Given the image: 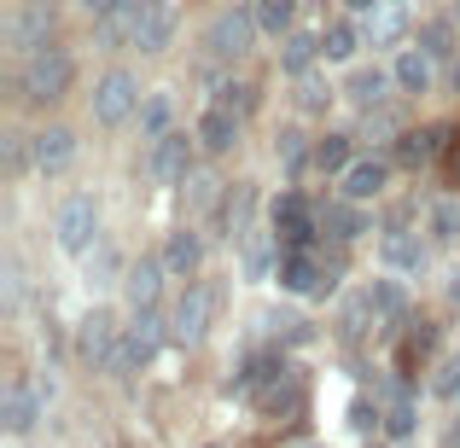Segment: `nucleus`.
Instances as JSON below:
<instances>
[{
	"label": "nucleus",
	"mask_w": 460,
	"mask_h": 448,
	"mask_svg": "<svg viewBox=\"0 0 460 448\" xmlns=\"http://www.w3.org/2000/svg\"><path fill=\"white\" fill-rule=\"evenodd\" d=\"M70 82H76V58L65 53V47H41V53L23 58L18 70V88L30 105H58L70 93Z\"/></svg>",
	"instance_id": "nucleus-1"
},
{
	"label": "nucleus",
	"mask_w": 460,
	"mask_h": 448,
	"mask_svg": "<svg viewBox=\"0 0 460 448\" xmlns=\"http://www.w3.org/2000/svg\"><path fill=\"white\" fill-rule=\"evenodd\" d=\"M53 239H58V250H93V239H100V204L88 192L65 198L53 215Z\"/></svg>",
	"instance_id": "nucleus-2"
},
{
	"label": "nucleus",
	"mask_w": 460,
	"mask_h": 448,
	"mask_svg": "<svg viewBox=\"0 0 460 448\" xmlns=\"http://www.w3.org/2000/svg\"><path fill=\"white\" fill-rule=\"evenodd\" d=\"M135 111H140V82L128 76V70H105V76L93 82V117H100L105 128H117Z\"/></svg>",
	"instance_id": "nucleus-3"
},
{
	"label": "nucleus",
	"mask_w": 460,
	"mask_h": 448,
	"mask_svg": "<svg viewBox=\"0 0 460 448\" xmlns=\"http://www.w3.org/2000/svg\"><path fill=\"white\" fill-rule=\"evenodd\" d=\"M164 332H169V321H157L152 309H135V321L123 326V344H117L111 373H128V367H140V361H152L157 344H164Z\"/></svg>",
	"instance_id": "nucleus-4"
},
{
	"label": "nucleus",
	"mask_w": 460,
	"mask_h": 448,
	"mask_svg": "<svg viewBox=\"0 0 460 448\" xmlns=\"http://www.w3.org/2000/svg\"><path fill=\"white\" fill-rule=\"evenodd\" d=\"M117 344H123V326H117L105 309H93L88 321L76 326V356L88 361V367H111V361H117Z\"/></svg>",
	"instance_id": "nucleus-5"
},
{
	"label": "nucleus",
	"mask_w": 460,
	"mask_h": 448,
	"mask_svg": "<svg viewBox=\"0 0 460 448\" xmlns=\"http://www.w3.org/2000/svg\"><path fill=\"white\" fill-rule=\"evenodd\" d=\"M210 314H216V292H181V303L169 309V338L175 344H199L204 332H210Z\"/></svg>",
	"instance_id": "nucleus-6"
},
{
	"label": "nucleus",
	"mask_w": 460,
	"mask_h": 448,
	"mask_svg": "<svg viewBox=\"0 0 460 448\" xmlns=\"http://www.w3.org/2000/svg\"><path fill=\"white\" fill-rule=\"evenodd\" d=\"M251 35H257V12H216L204 47L216 58H239V53H251Z\"/></svg>",
	"instance_id": "nucleus-7"
},
{
	"label": "nucleus",
	"mask_w": 460,
	"mask_h": 448,
	"mask_svg": "<svg viewBox=\"0 0 460 448\" xmlns=\"http://www.w3.org/2000/svg\"><path fill=\"white\" fill-rule=\"evenodd\" d=\"M146 175H152V180H169V187H181V180L192 175V140H187V135H164V140H152Z\"/></svg>",
	"instance_id": "nucleus-8"
},
{
	"label": "nucleus",
	"mask_w": 460,
	"mask_h": 448,
	"mask_svg": "<svg viewBox=\"0 0 460 448\" xmlns=\"http://www.w3.org/2000/svg\"><path fill=\"white\" fill-rule=\"evenodd\" d=\"M314 222H321V215L309 210L304 198H297V192H280V198H274V233L286 239V250H297V245H309V233H314Z\"/></svg>",
	"instance_id": "nucleus-9"
},
{
	"label": "nucleus",
	"mask_w": 460,
	"mask_h": 448,
	"mask_svg": "<svg viewBox=\"0 0 460 448\" xmlns=\"http://www.w3.org/2000/svg\"><path fill=\"white\" fill-rule=\"evenodd\" d=\"M280 285L297 292V297H321V257H314L309 245L286 250V257H280Z\"/></svg>",
	"instance_id": "nucleus-10"
},
{
	"label": "nucleus",
	"mask_w": 460,
	"mask_h": 448,
	"mask_svg": "<svg viewBox=\"0 0 460 448\" xmlns=\"http://www.w3.org/2000/svg\"><path fill=\"white\" fill-rule=\"evenodd\" d=\"M314 215H321V227H326V239H332V245H349V239L367 233V215H361L356 198H332V204H321Z\"/></svg>",
	"instance_id": "nucleus-11"
},
{
	"label": "nucleus",
	"mask_w": 460,
	"mask_h": 448,
	"mask_svg": "<svg viewBox=\"0 0 460 448\" xmlns=\"http://www.w3.org/2000/svg\"><path fill=\"white\" fill-rule=\"evenodd\" d=\"M169 35H175V6H169V0H146V6H140L135 47H140V53H164Z\"/></svg>",
	"instance_id": "nucleus-12"
},
{
	"label": "nucleus",
	"mask_w": 460,
	"mask_h": 448,
	"mask_svg": "<svg viewBox=\"0 0 460 448\" xmlns=\"http://www.w3.org/2000/svg\"><path fill=\"white\" fill-rule=\"evenodd\" d=\"M0 419H6V431L12 437H23V431L35 426V419H41V391H35V384H6V402H0Z\"/></svg>",
	"instance_id": "nucleus-13"
},
{
	"label": "nucleus",
	"mask_w": 460,
	"mask_h": 448,
	"mask_svg": "<svg viewBox=\"0 0 460 448\" xmlns=\"http://www.w3.org/2000/svg\"><path fill=\"white\" fill-rule=\"evenodd\" d=\"M30 152H35V169H41V175H58V169L76 157V135H70V128H41V135H30Z\"/></svg>",
	"instance_id": "nucleus-14"
},
{
	"label": "nucleus",
	"mask_w": 460,
	"mask_h": 448,
	"mask_svg": "<svg viewBox=\"0 0 460 448\" xmlns=\"http://www.w3.org/2000/svg\"><path fill=\"white\" fill-rule=\"evenodd\" d=\"M344 198H356V204H367V198H379L385 192V180H391V169L379 163V157H356V163L344 169Z\"/></svg>",
	"instance_id": "nucleus-15"
},
{
	"label": "nucleus",
	"mask_w": 460,
	"mask_h": 448,
	"mask_svg": "<svg viewBox=\"0 0 460 448\" xmlns=\"http://www.w3.org/2000/svg\"><path fill=\"white\" fill-rule=\"evenodd\" d=\"M257 408L269 419H297V414H304V379H297V373H280V379L257 396Z\"/></svg>",
	"instance_id": "nucleus-16"
},
{
	"label": "nucleus",
	"mask_w": 460,
	"mask_h": 448,
	"mask_svg": "<svg viewBox=\"0 0 460 448\" xmlns=\"http://www.w3.org/2000/svg\"><path fill=\"white\" fill-rule=\"evenodd\" d=\"M47 30H53V12H47V6H23L18 18H12L6 35H12V47L30 58V53H41V47H47Z\"/></svg>",
	"instance_id": "nucleus-17"
},
{
	"label": "nucleus",
	"mask_w": 460,
	"mask_h": 448,
	"mask_svg": "<svg viewBox=\"0 0 460 448\" xmlns=\"http://www.w3.org/2000/svg\"><path fill=\"white\" fill-rule=\"evenodd\" d=\"M239 123H245V117H234L227 105H210V111L199 117V135H192V140H199L204 152H227L239 140Z\"/></svg>",
	"instance_id": "nucleus-18"
},
{
	"label": "nucleus",
	"mask_w": 460,
	"mask_h": 448,
	"mask_svg": "<svg viewBox=\"0 0 460 448\" xmlns=\"http://www.w3.org/2000/svg\"><path fill=\"white\" fill-rule=\"evenodd\" d=\"M391 82H396V70H379V65L367 70V65H361L356 76L344 82V93L361 105V111H379V105H385V88H391Z\"/></svg>",
	"instance_id": "nucleus-19"
},
{
	"label": "nucleus",
	"mask_w": 460,
	"mask_h": 448,
	"mask_svg": "<svg viewBox=\"0 0 460 448\" xmlns=\"http://www.w3.org/2000/svg\"><path fill=\"white\" fill-rule=\"evenodd\" d=\"M274 245H280V233H262V227L239 233V268H245V280H262V274H269Z\"/></svg>",
	"instance_id": "nucleus-20"
},
{
	"label": "nucleus",
	"mask_w": 460,
	"mask_h": 448,
	"mask_svg": "<svg viewBox=\"0 0 460 448\" xmlns=\"http://www.w3.org/2000/svg\"><path fill=\"white\" fill-rule=\"evenodd\" d=\"M164 262H135V268H128L123 274V292H128V303H135V309H152V303H157V292H164Z\"/></svg>",
	"instance_id": "nucleus-21"
},
{
	"label": "nucleus",
	"mask_w": 460,
	"mask_h": 448,
	"mask_svg": "<svg viewBox=\"0 0 460 448\" xmlns=\"http://www.w3.org/2000/svg\"><path fill=\"white\" fill-rule=\"evenodd\" d=\"M314 58H321V35L314 30H292L280 41V70H292V76H309Z\"/></svg>",
	"instance_id": "nucleus-22"
},
{
	"label": "nucleus",
	"mask_w": 460,
	"mask_h": 448,
	"mask_svg": "<svg viewBox=\"0 0 460 448\" xmlns=\"http://www.w3.org/2000/svg\"><path fill=\"white\" fill-rule=\"evenodd\" d=\"M140 6L146 0H123L117 12H100V47H117V41H135V30H140Z\"/></svg>",
	"instance_id": "nucleus-23"
},
{
	"label": "nucleus",
	"mask_w": 460,
	"mask_h": 448,
	"mask_svg": "<svg viewBox=\"0 0 460 448\" xmlns=\"http://www.w3.org/2000/svg\"><path fill=\"white\" fill-rule=\"evenodd\" d=\"M227 192H222V180L210 175V169H192L187 180H181V204H187L192 215H204V210H216V204H222Z\"/></svg>",
	"instance_id": "nucleus-24"
},
{
	"label": "nucleus",
	"mask_w": 460,
	"mask_h": 448,
	"mask_svg": "<svg viewBox=\"0 0 460 448\" xmlns=\"http://www.w3.org/2000/svg\"><path fill=\"white\" fill-rule=\"evenodd\" d=\"M385 262H391L396 274H414V268H426V245H420V233H402V227H396V233H385Z\"/></svg>",
	"instance_id": "nucleus-25"
},
{
	"label": "nucleus",
	"mask_w": 460,
	"mask_h": 448,
	"mask_svg": "<svg viewBox=\"0 0 460 448\" xmlns=\"http://www.w3.org/2000/svg\"><path fill=\"white\" fill-rule=\"evenodd\" d=\"M199 262H204V239L192 233V227L169 233V245H164V268H169V274H192Z\"/></svg>",
	"instance_id": "nucleus-26"
},
{
	"label": "nucleus",
	"mask_w": 460,
	"mask_h": 448,
	"mask_svg": "<svg viewBox=\"0 0 460 448\" xmlns=\"http://www.w3.org/2000/svg\"><path fill=\"white\" fill-rule=\"evenodd\" d=\"M443 152V128H402V135H396V157H402V163H431V157Z\"/></svg>",
	"instance_id": "nucleus-27"
},
{
	"label": "nucleus",
	"mask_w": 460,
	"mask_h": 448,
	"mask_svg": "<svg viewBox=\"0 0 460 448\" xmlns=\"http://www.w3.org/2000/svg\"><path fill=\"white\" fill-rule=\"evenodd\" d=\"M396 88L402 93H426L431 88V53L426 47H408V53L396 58Z\"/></svg>",
	"instance_id": "nucleus-28"
},
{
	"label": "nucleus",
	"mask_w": 460,
	"mask_h": 448,
	"mask_svg": "<svg viewBox=\"0 0 460 448\" xmlns=\"http://www.w3.org/2000/svg\"><path fill=\"white\" fill-rule=\"evenodd\" d=\"M402 30H408V12L396 6V0H379V6H373V23H367V41L373 47H391Z\"/></svg>",
	"instance_id": "nucleus-29"
},
{
	"label": "nucleus",
	"mask_w": 460,
	"mask_h": 448,
	"mask_svg": "<svg viewBox=\"0 0 460 448\" xmlns=\"http://www.w3.org/2000/svg\"><path fill=\"white\" fill-rule=\"evenodd\" d=\"M169 117H175V100H169V93H146V100H140V135H146V140L175 135Z\"/></svg>",
	"instance_id": "nucleus-30"
},
{
	"label": "nucleus",
	"mask_w": 460,
	"mask_h": 448,
	"mask_svg": "<svg viewBox=\"0 0 460 448\" xmlns=\"http://www.w3.org/2000/svg\"><path fill=\"white\" fill-rule=\"evenodd\" d=\"M356 47H361V30H356L349 18H332V23L321 30V53H326V58H356Z\"/></svg>",
	"instance_id": "nucleus-31"
},
{
	"label": "nucleus",
	"mask_w": 460,
	"mask_h": 448,
	"mask_svg": "<svg viewBox=\"0 0 460 448\" xmlns=\"http://www.w3.org/2000/svg\"><path fill=\"white\" fill-rule=\"evenodd\" d=\"M257 30L262 35H292V18H297V0H257Z\"/></svg>",
	"instance_id": "nucleus-32"
},
{
	"label": "nucleus",
	"mask_w": 460,
	"mask_h": 448,
	"mask_svg": "<svg viewBox=\"0 0 460 448\" xmlns=\"http://www.w3.org/2000/svg\"><path fill=\"white\" fill-rule=\"evenodd\" d=\"M426 227H431L438 245H455V239H460V198H438L426 210Z\"/></svg>",
	"instance_id": "nucleus-33"
},
{
	"label": "nucleus",
	"mask_w": 460,
	"mask_h": 448,
	"mask_svg": "<svg viewBox=\"0 0 460 448\" xmlns=\"http://www.w3.org/2000/svg\"><path fill=\"white\" fill-rule=\"evenodd\" d=\"M349 163H356V157H349V135H321V140H314V169L344 175Z\"/></svg>",
	"instance_id": "nucleus-34"
},
{
	"label": "nucleus",
	"mask_w": 460,
	"mask_h": 448,
	"mask_svg": "<svg viewBox=\"0 0 460 448\" xmlns=\"http://www.w3.org/2000/svg\"><path fill=\"white\" fill-rule=\"evenodd\" d=\"M367 297H373V314H379V321H402L408 314V292L396 280H373Z\"/></svg>",
	"instance_id": "nucleus-35"
},
{
	"label": "nucleus",
	"mask_w": 460,
	"mask_h": 448,
	"mask_svg": "<svg viewBox=\"0 0 460 448\" xmlns=\"http://www.w3.org/2000/svg\"><path fill=\"white\" fill-rule=\"evenodd\" d=\"M274 157H280L286 169H304V163H314V146H309V135H297V128H280V140H274Z\"/></svg>",
	"instance_id": "nucleus-36"
},
{
	"label": "nucleus",
	"mask_w": 460,
	"mask_h": 448,
	"mask_svg": "<svg viewBox=\"0 0 460 448\" xmlns=\"http://www.w3.org/2000/svg\"><path fill=\"white\" fill-rule=\"evenodd\" d=\"M414 47H426L431 58H449V53H455V23H449V18H426V23H420V41H414Z\"/></svg>",
	"instance_id": "nucleus-37"
},
{
	"label": "nucleus",
	"mask_w": 460,
	"mask_h": 448,
	"mask_svg": "<svg viewBox=\"0 0 460 448\" xmlns=\"http://www.w3.org/2000/svg\"><path fill=\"white\" fill-rule=\"evenodd\" d=\"M216 93H222L216 105H227L234 117H251V111H257V88H251V82H222Z\"/></svg>",
	"instance_id": "nucleus-38"
},
{
	"label": "nucleus",
	"mask_w": 460,
	"mask_h": 448,
	"mask_svg": "<svg viewBox=\"0 0 460 448\" xmlns=\"http://www.w3.org/2000/svg\"><path fill=\"white\" fill-rule=\"evenodd\" d=\"M385 437H414V402H408V396H391V408H385Z\"/></svg>",
	"instance_id": "nucleus-39"
},
{
	"label": "nucleus",
	"mask_w": 460,
	"mask_h": 448,
	"mask_svg": "<svg viewBox=\"0 0 460 448\" xmlns=\"http://www.w3.org/2000/svg\"><path fill=\"white\" fill-rule=\"evenodd\" d=\"M326 100H332V82H326V76H314V70L297 76V105H304V111H321Z\"/></svg>",
	"instance_id": "nucleus-40"
},
{
	"label": "nucleus",
	"mask_w": 460,
	"mask_h": 448,
	"mask_svg": "<svg viewBox=\"0 0 460 448\" xmlns=\"http://www.w3.org/2000/svg\"><path fill=\"white\" fill-rule=\"evenodd\" d=\"M431 391L443 396V402H460V356H443L438 379H431Z\"/></svg>",
	"instance_id": "nucleus-41"
},
{
	"label": "nucleus",
	"mask_w": 460,
	"mask_h": 448,
	"mask_svg": "<svg viewBox=\"0 0 460 448\" xmlns=\"http://www.w3.org/2000/svg\"><path fill=\"white\" fill-rule=\"evenodd\" d=\"M93 274H100V285H105V280H111V274H128V268H123V262H117V250H105V245H100V250H93V257H88V280H93Z\"/></svg>",
	"instance_id": "nucleus-42"
},
{
	"label": "nucleus",
	"mask_w": 460,
	"mask_h": 448,
	"mask_svg": "<svg viewBox=\"0 0 460 448\" xmlns=\"http://www.w3.org/2000/svg\"><path fill=\"white\" fill-rule=\"evenodd\" d=\"M385 135H402V128H396V117L391 111H367V140H385Z\"/></svg>",
	"instance_id": "nucleus-43"
},
{
	"label": "nucleus",
	"mask_w": 460,
	"mask_h": 448,
	"mask_svg": "<svg viewBox=\"0 0 460 448\" xmlns=\"http://www.w3.org/2000/svg\"><path fill=\"white\" fill-rule=\"evenodd\" d=\"M82 6H88V12H117L123 0H82Z\"/></svg>",
	"instance_id": "nucleus-44"
},
{
	"label": "nucleus",
	"mask_w": 460,
	"mask_h": 448,
	"mask_svg": "<svg viewBox=\"0 0 460 448\" xmlns=\"http://www.w3.org/2000/svg\"><path fill=\"white\" fill-rule=\"evenodd\" d=\"M443 292H449V303H460V268L449 274V285H443Z\"/></svg>",
	"instance_id": "nucleus-45"
},
{
	"label": "nucleus",
	"mask_w": 460,
	"mask_h": 448,
	"mask_svg": "<svg viewBox=\"0 0 460 448\" xmlns=\"http://www.w3.org/2000/svg\"><path fill=\"white\" fill-rule=\"evenodd\" d=\"M344 6H349V12H373V6H379V0H344Z\"/></svg>",
	"instance_id": "nucleus-46"
},
{
	"label": "nucleus",
	"mask_w": 460,
	"mask_h": 448,
	"mask_svg": "<svg viewBox=\"0 0 460 448\" xmlns=\"http://www.w3.org/2000/svg\"><path fill=\"white\" fill-rule=\"evenodd\" d=\"M449 448H460V426H455V431H449Z\"/></svg>",
	"instance_id": "nucleus-47"
},
{
	"label": "nucleus",
	"mask_w": 460,
	"mask_h": 448,
	"mask_svg": "<svg viewBox=\"0 0 460 448\" xmlns=\"http://www.w3.org/2000/svg\"><path fill=\"white\" fill-rule=\"evenodd\" d=\"M455 180H460V152H455Z\"/></svg>",
	"instance_id": "nucleus-48"
},
{
	"label": "nucleus",
	"mask_w": 460,
	"mask_h": 448,
	"mask_svg": "<svg viewBox=\"0 0 460 448\" xmlns=\"http://www.w3.org/2000/svg\"><path fill=\"white\" fill-rule=\"evenodd\" d=\"M304 448H326V443H304Z\"/></svg>",
	"instance_id": "nucleus-49"
},
{
	"label": "nucleus",
	"mask_w": 460,
	"mask_h": 448,
	"mask_svg": "<svg viewBox=\"0 0 460 448\" xmlns=\"http://www.w3.org/2000/svg\"><path fill=\"white\" fill-rule=\"evenodd\" d=\"M210 448H222V443H210Z\"/></svg>",
	"instance_id": "nucleus-50"
}]
</instances>
